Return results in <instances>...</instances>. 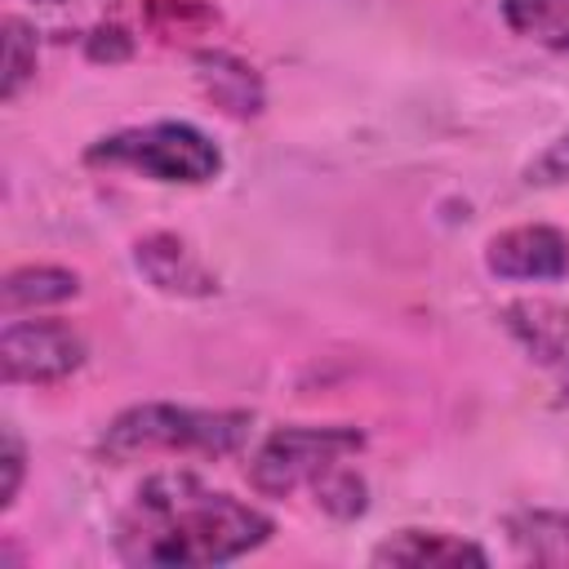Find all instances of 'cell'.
<instances>
[{
	"mask_svg": "<svg viewBox=\"0 0 569 569\" xmlns=\"http://www.w3.org/2000/svg\"><path fill=\"white\" fill-rule=\"evenodd\" d=\"M529 182H538V187L569 182V133L556 138V142H547V147L533 156V164H529Z\"/></svg>",
	"mask_w": 569,
	"mask_h": 569,
	"instance_id": "obj_17",
	"label": "cell"
},
{
	"mask_svg": "<svg viewBox=\"0 0 569 569\" xmlns=\"http://www.w3.org/2000/svg\"><path fill=\"white\" fill-rule=\"evenodd\" d=\"M80 293V276L71 267H53V262H27L13 267L0 284V302L4 316H22V311H40V307H58L67 298Z\"/></svg>",
	"mask_w": 569,
	"mask_h": 569,
	"instance_id": "obj_11",
	"label": "cell"
},
{
	"mask_svg": "<svg viewBox=\"0 0 569 569\" xmlns=\"http://www.w3.org/2000/svg\"><path fill=\"white\" fill-rule=\"evenodd\" d=\"M0 471H4V480H0V511H9L18 502V489H22V476H27V445H22L13 422H4V431H0Z\"/></svg>",
	"mask_w": 569,
	"mask_h": 569,
	"instance_id": "obj_16",
	"label": "cell"
},
{
	"mask_svg": "<svg viewBox=\"0 0 569 569\" xmlns=\"http://www.w3.org/2000/svg\"><path fill=\"white\" fill-rule=\"evenodd\" d=\"M276 520L196 471L147 476L116 520V556L138 569H209L231 565L271 542Z\"/></svg>",
	"mask_w": 569,
	"mask_h": 569,
	"instance_id": "obj_1",
	"label": "cell"
},
{
	"mask_svg": "<svg viewBox=\"0 0 569 569\" xmlns=\"http://www.w3.org/2000/svg\"><path fill=\"white\" fill-rule=\"evenodd\" d=\"M191 67H196V80H200L204 98H209L222 116H231V120H253V116H262L267 89H262V76H258L244 58H236V53H227V49H196V53H191Z\"/></svg>",
	"mask_w": 569,
	"mask_h": 569,
	"instance_id": "obj_10",
	"label": "cell"
},
{
	"mask_svg": "<svg viewBox=\"0 0 569 569\" xmlns=\"http://www.w3.org/2000/svg\"><path fill=\"white\" fill-rule=\"evenodd\" d=\"M369 560L405 565V569H462V565H489V551L449 529H396L369 551Z\"/></svg>",
	"mask_w": 569,
	"mask_h": 569,
	"instance_id": "obj_9",
	"label": "cell"
},
{
	"mask_svg": "<svg viewBox=\"0 0 569 569\" xmlns=\"http://www.w3.org/2000/svg\"><path fill=\"white\" fill-rule=\"evenodd\" d=\"M84 53L93 58V62H124L129 53H133V40H129V31L124 27H93L89 36H84Z\"/></svg>",
	"mask_w": 569,
	"mask_h": 569,
	"instance_id": "obj_18",
	"label": "cell"
},
{
	"mask_svg": "<svg viewBox=\"0 0 569 569\" xmlns=\"http://www.w3.org/2000/svg\"><path fill=\"white\" fill-rule=\"evenodd\" d=\"M485 271L498 280L569 276V236L551 222H516L485 240Z\"/></svg>",
	"mask_w": 569,
	"mask_h": 569,
	"instance_id": "obj_7",
	"label": "cell"
},
{
	"mask_svg": "<svg viewBox=\"0 0 569 569\" xmlns=\"http://www.w3.org/2000/svg\"><path fill=\"white\" fill-rule=\"evenodd\" d=\"M311 493H316V507L333 520H360L369 511V480L351 462H338L333 471H325L311 485Z\"/></svg>",
	"mask_w": 569,
	"mask_h": 569,
	"instance_id": "obj_15",
	"label": "cell"
},
{
	"mask_svg": "<svg viewBox=\"0 0 569 569\" xmlns=\"http://www.w3.org/2000/svg\"><path fill=\"white\" fill-rule=\"evenodd\" d=\"M516 551L533 560H569V511L565 507H525L502 520Z\"/></svg>",
	"mask_w": 569,
	"mask_h": 569,
	"instance_id": "obj_12",
	"label": "cell"
},
{
	"mask_svg": "<svg viewBox=\"0 0 569 569\" xmlns=\"http://www.w3.org/2000/svg\"><path fill=\"white\" fill-rule=\"evenodd\" d=\"M365 449V431L347 427V422H293V427H276L258 440L253 458H249V485L262 498H289L293 489H311L325 471H333L338 462L356 458Z\"/></svg>",
	"mask_w": 569,
	"mask_h": 569,
	"instance_id": "obj_4",
	"label": "cell"
},
{
	"mask_svg": "<svg viewBox=\"0 0 569 569\" xmlns=\"http://www.w3.org/2000/svg\"><path fill=\"white\" fill-rule=\"evenodd\" d=\"M89 342L67 320H18L9 316L0 333V373L9 387H53L80 373Z\"/></svg>",
	"mask_w": 569,
	"mask_h": 569,
	"instance_id": "obj_5",
	"label": "cell"
},
{
	"mask_svg": "<svg viewBox=\"0 0 569 569\" xmlns=\"http://www.w3.org/2000/svg\"><path fill=\"white\" fill-rule=\"evenodd\" d=\"M44 4H62V0H44Z\"/></svg>",
	"mask_w": 569,
	"mask_h": 569,
	"instance_id": "obj_19",
	"label": "cell"
},
{
	"mask_svg": "<svg viewBox=\"0 0 569 569\" xmlns=\"http://www.w3.org/2000/svg\"><path fill=\"white\" fill-rule=\"evenodd\" d=\"M253 413L249 409H196L173 400H142L120 409L98 436V453L107 462L138 458H231L249 445Z\"/></svg>",
	"mask_w": 569,
	"mask_h": 569,
	"instance_id": "obj_2",
	"label": "cell"
},
{
	"mask_svg": "<svg viewBox=\"0 0 569 569\" xmlns=\"http://www.w3.org/2000/svg\"><path fill=\"white\" fill-rule=\"evenodd\" d=\"M507 338L538 365L569 400V307L556 298H516L498 311Z\"/></svg>",
	"mask_w": 569,
	"mask_h": 569,
	"instance_id": "obj_6",
	"label": "cell"
},
{
	"mask_svg": "<svg viewBox=\"0 0 569 569\" xmlns=\"http://www.w3.org/2000/svg\"><path fill=\"white\" fill-rule=\"evenodd\" d=\"M498 13L511 36L551 53H569V0H498Z\"/></svg>",
	"mask_w": 569,
	"mask_h": 569,
	"instance_id": "obj_13",
	"label": "cell"
},
{
	"mask_svg": "<svg viewBox=\"0 0 569 569\" xmlns=\"http://www.w3.org/2000/svg\"><path fill=\"white\" fill-rule=\"evenodd\" d=\"M36 67H40V40H36V27L18 13L4 18V80H0V98L13 102L31 80H36Z\"/></svg>",
	"mask_w": 569,
	"mask_h": 569,
	"instance_id": "obj_14",
	"label": "cell"
},
{
	"mask_svg": "<svg viewBox=\"0 0 569 569\" xmlns=\"http://www.w3.org/2000/svg\"><path fill=\"white\" fill-rule=\"evenodd\" d=\"M89 169H124L169 187H204L222 173V147L187 120H151L102 133L84 147Z\"/></svg>",
	"mask_w": 569,
	"mask_h": 569,
	"instance_id": "obj_3",
	"label": "cell"
},
{
	"mask_svg": "<svg viewBox=\"0 0 569 569\" xmlns=\"http://www.w3.org/2000/svg\"><path fill=\"white\" fill-rule=\"evenodd\" d=\"M133 267L160 293H173V298H213L218 293V276L173 231H151V236L133 240Z\"/></svg>",
	"mask_w": 569,
	"mask_h": 569,
	"instance_id": "obj_8",
	"label": "cell"
}]
</instances>
